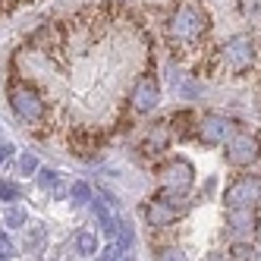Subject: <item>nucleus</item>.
<instances>
[{
  "mask_svg": "<svg viewBox=\"0 0 261 261\" xmlns=\"http://www.w3.org/2000/svg\"><path fill=\"white\" fill-rule=\"evenodd\" d=\"M208 29V19H204V13L198 7H179L173 16H170V22H167V32H170V38L176 41H195L201 38V32Z\"/></svg>",
  "mask_w": 261,
  "mask_h": 261,
  "instance_id": "obj_1",
  "label": "nucleus"
},
{
  "mask_svg": "<svg viewBox=\"0 0 261 261\" xmlns=\"http://www.w3.org/2000/svg\"><path fill=\"white\" fill-rule=\"evenodd\" d=\"M10 107H13V114L19 117V120H25V123L41 120V114H44L41 95H38L32 85H25V82H16V85L10 88Z\"/></svg>",
  "mask_w": 261,
  "mask_h": 261,
  "instance_id": "obj_2",
  "label": "nucleus"
},
{
  "mask_svg": "<svg viewBox=\"0 0 261 261\" xmlns=\"http://www.w3.org/2000/svg\"><path fill=\"white\" fill-rule=\"evenodd\" d=\"M192 182H195V170H192L189 161L173 158V161H167V164L161 167V186H164L167 192L186 195V192L192 189Z\"/></svg>",
  "mask_w": 261,
  "mask_h": 261,
  "instance_id": "obj_3",
  "label": "nucleus"
},
{
  "mask_svg": "<svg viewBox=\"0 0 261 261\" xmlns=\"http://www.w3.org/2000/svg\"><path fill=\"white\" fill-rule=\"evenodd\" d=\"M179 214H182V195H173V192H164V195L151 198V204H148V211H145L148 223L158 227V230L170 227Z\"/></svg>",
  "mask_w": 261,
  "mask_h": 261,
  "instance_id": "obj_4",
  "label": "nucleus"
},
{
  "mask_svg": "<svg viewBox=\"0 0 261 261\" xmlns=\"http://www.w3.org/2000/svg\"><path fill=\"white\" fill-rule=\"evenodd\" d=\"M258 198H261V176H239L223 192L227 208H255Z\"/></svg>",
  "mask_w": 261,
  "mask_h": 261,
  "instance_id": "obj_5",
  "label": "nucleus"
},
{
  "mask_svg": "<svg viewBox=\"0 0 261 261\" xmlns=\"http://www.w3.org/2000/svg\"><path fill=\"white\" fill-rule=\"evenodd\" d=\"M255 60V41L249 35H236L223 44V63H227L230 72H246Z\"/></svg>",
  "mask_w": 261,
  "mask_h": 261,
  "instance_id": "obj_6",
  "label": "nucleus"
},
{
  "mask_svg": "<svg viewBox=\"0 0 261 261\" xmlns=\"http://www.w3.org/2000/svg\"><path fill=\"white\" fill-rule=\"evenodd\" d=\"M233 136H236V123L230 117L208 114V117H201V123H198V139L204 145H227Z\"/></svg>",
  "mask_w": 261,
  "mask_h": 261,
  "instance_id": "obj_7",
  "label": "nucleus"
},
{
  "mask_svg": "<svg viewBox=\"0 0 261 261\" xmlns=\"http://www.w3.org/2000/svg\"><path fill=\"white\" fill-rule=\"evenodd\" d=\"M261 158V142L249 133H236L230 142H227V161L233 167H252L255 161Z\"/></svg>",
  "mask_w": 261,
  "mask_h": 261,
  "instance_id": "obj_8",
  "label": "nucleus"
},
{
  "mask_svg": "<svg viewBox=\"0 0 261 261\" xmlns=\"http://www.w3.org/2000/svg\"><path fill=\"white\" fill-rule=\"evenodd\" d=\"M158 101H161L158 82H154L151 76L139 79V85L133 88V110H136V114H151V110L158 107Z\"/></svg>",
  "mask_w": 261,
  "mask_h": 261,
  "instance_id": "obj_9",
  "label": "nucleus"
},
{
  "mask_svg": "<svg viewBox=\"0 0 261 261\" xmlns=\"http://www.w3.org/2000/svg\"><path fill=\"white\" fill-rule=\"evenodd\" d=\"M227 227L236 239H246L255 233V211L252 208H230L227 214Z\"/></svg>",
  "mask_w": 261,
  "mask_h": 261,
  "instance_id": "obj_10",
  "label": "nucleus"
},
{
  "mask_svg": "<svg viewBox=\"0 0 261 261\" xmlns=\"http://www.w3.org/2000/svg\"><path fill=\"white\" fill-rule=\"evenodd\" d=\"M167 145V126L161 123V126H154V133L148 136V142H145V151H151V154H158L161 148Z\"/></svg>",
  "mask_w": 261,
  "mask_h": 261,
  "instance_id": "obj_11",
  "label": "nucleus"
},
{
  "mask_svg": "<svg viewBox=\"0 0 261 261\" xmlns=\"http://www.w3.org/2000/svg\"><path fill=\"white\" fill-rule=\"evenodd\" d=\"M25 220H29V217H25L22 208H7V211H4V223H7L10 230H25Z\"/></svg>",
  "mask_w": 261,
  "mask_h": 261,
  "instance_id": "obj_12",
  "label": "nucleus"
},
{
  "mask_svg": "<svg viewBox=\"0 0 261 261\" xmlns=\"http://www.w3.org/2000/svg\"><path fill=\"white\" fill-rule=\"evenodd\" d=\"M38 182L44 186V189H50L54 195H60V192H63V189H60V173H57V170H41Z\"/></svg>",
  "mask_w": 261,
  "mask_h": 261,
  "instance_id": "obj_13",
  "label": "nucleus"
},
{
  "mask_svg": "<svg viewBox=\"0 0 261 261\" xmlns=\"http://www.w3.org/2000/svg\"><path fill=\"white\" fill-rule=\"evenodd\" d=\"M95 249H98V239L91 233H79L76 236V252L79 255H95Z\"/></svg>",
  "mask_w": 261,
  "mask_h": 261,
  "instance_id": "obj_14",
  "label": "nucleus"
},
{
  "mask_svg": "<svg viewBox=\"0 0 261 261\" xmlns=\"http://www.w3.org/2000/svg\"><path fill=\"white\" fill-rule=\"evenodd\" d=\"M69 195H72V204H79V208H82V204H88V201H91V189H88V182H76Z\"/></svg>",
  "mask_w": 261,
  "mask_h": 261,
  "instance_id": "obj_15",
  "label": "nucleus"
},
{
  "mask_svg": "<svg viewBox=\"0 0 261 261\" xmlns=\"http://www.w3.org/2000/svg\"><path fill=\"white\" fill-rule=\"evenodd\" d=\"M230 258L233 261H255V252H252V246H246V242H236L233 252H230Z\"/></svg>",
  "mask_w": 261,
  "mask_h": 261,
  "instance_id": "obj_16",
  "label": "nucleus"
},
{
  "mask_svg": "<svg viewBox=\"0 0 261 261\" xmlns=\"http://www.w3.org/2000/svg\"><path fill=\"white\" fill-rule=\"evenodd\" d=\"M158 261H189V258H186V252H182V249L167 246V249H161V252H158Z\"/></svg>",
  "mask_w": 261,
  "mask_h": 261,
  "instance_id": "obj_17",
  "label": "nucleus"
},
{
  "mask_svg": "<svg viewBox=\"0 0 261 261\" xmlns=\"http://www.w3.org/2000/svg\"><path fill=\"white\" fill-rule=\"evenodd\" d=\"M22 195V189L16 182H0V201H16Z\"/></svg>",
  "mask_w": 261,
  "mask_h": 261,
  "instance_id": "obj_18",
  "label": "nucleus"
},
{
  "mask_svg": "<svg viewBox=\"0 0 261 261\" xmlns=\"http://www.w3.org/2000/svg\"><path fill=\"white\" fill-rule=\"evenodd\" d=\"M35 170H38V158H35V154H22V161H19V173H22V176H32Z\"/></svg>",
  "mask_w": 261,
  "mask_h": 261,
  "instance_id": "obj_19",
  "label": "nucleus"
},
{
  "mask_svg": "<svg viewBox=\"0 0 261 261\" xmlns=\"http://www.w3.org/2000/svg\"><path fill=\"white\" fill-rule=\"evenodd\" d=\"M123 258V249H120V242H110V246L104 249V255H101V261H120Z\"/></svg>",
  "mask_w": 261,
  "mask_h": 261,
  "instance_id": "obj_20",
  "label": "nucleus"
},
{
  "mask_svg": "<svg viewBox=\"0 0 261 261\" xmlns=\"http://www.w3.org/2000/svg\"><path fill=\"white\" fill-rule=\"evenodd\" d=\"M10 255H13V242L0 233V258H10Z\"/></svg>",
  "mask_w": 261,
  "mask_h": 261,
  "instance_id": "obj_21",
  "label": "nucleus"
},
{
  "mask_svg": "<svg viewBox=\"0 0 261 261\" xmlns=\"http://www.w3.org/2000/svg\"><path fill=\"white\" fill-rule=\"evenodd\" d=\"M13 151H16V148H13V145H10V142H0V164H7V161H10V154H13Z\"/></svg>",
  "mask_w": 261,
  "mask_h": 261,
  "instance_id": "obj_22",
  "label": "nucleus"
},
{
  "mask_svg": "<svg viewBox=\"0 0 261 261\" xmlns=\"http://www.w3.org/2000/svg\"><path fill=\"white\" fill-rule=\"evenodd\" d=\"M204 261H233V258H230L227 252H211V255L204 258Z\"/></svg>",
  "mask_w": 261,
  "mask_h": 261,
  "instance_id": "obj_23",
  "label": "nucleus"
},
{
  "mask_svg": "<svg viewBox=\"0 0 261 261\" xmlns=\"http://www.w3.org/2000/svg\"><path fill=\"white\" fill-rule=\"evenodd\" d=\"M126 261H133V258H129V255H126Z\"/></svg>",
  "mask_w": 261,
  "mask_h": 261,
  "instance_id": "obj_24",
  "label": "nucleus"
}]
</instances>
